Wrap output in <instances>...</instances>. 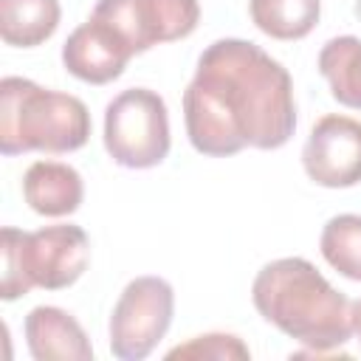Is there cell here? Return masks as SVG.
Instances as JSON below:
<instances>
[{
    "label": "cell",
    "mask_w": 361,
    "mask_h": 361,
    "mask_svg": "<svg viewBox=\"0 0 361 361\" xmlns=\"http://www.w3.org/2000/svg\"><path fill=\"white\" fill-rule=\"evenodd\" d=\"M90 138V113L82 99L42 87L25 76L0 82V152H76Z\"/></svg>",
    "instance_id": "3957f363"
},
{
    "label": "cell",
    "mask_w": 361,
    "mask_h": 361,
    "mask_svg": "<svg viewBox=\"0 0 361 361\" xmlns=\"http://www.w3.org/2000/svg\"><path fill=\"white\" fill-rule=\"evenodd\" d=\"M353 333H355L358 341H361V299L353 302Z\"/></svg>",
    "instance_id": "e0dca14e"
},
{
    "label": "cell",
    "mask_w": 361,
    "mask_h": 361,
    "mask_svg": "<svg viewBox=\"0 0 361 361\" xmlns=\"http://www.w3.org/2000/svg\"><path fill=\"white\" fill-rule=\"evenodd\" d=\"M166 358H203V361H245L251 350L234 333H206L195 336L186 344H178L166 353Z\"/></svg>",
    "instance_id": "2e32d148"
},
{
    "label": "cell",
    "mask_w": 361,
    "mask_h": 361,
    "mask_svg": "<svg viewBox=\"0 0 361 361\" xmlns=\"http://www.w3.org/2000/svg\"><path fill=\"white\" fill-rule=\"evenodd\" d=\"M59 0H0V37L11 48H37L54 37Z\"/></svg>",
    "instance_id": "7c38bea8"
},
{
    "label": "cell",
    "mask_w": 361,
    "mask_h": 361,
    "mask_svg": "<svg viewBox=\"0 0 361 361\" xmlns=\"http://www.w3.org/2000/svg\"><path fill=\"white\" fill-rule=\"evenodd\" d=\"M319 73L324 76L330 96L350 107L361 110V39L353 34L333 37L319 51Z\"/></svg>",
    "instance_id": "4fadbf2b"
},
{
    "label": "cell",
    "mask_w": 361,
    "mask_h": 361,
    "mask_svg": "<svg viewBox=\"0 0 361 361\" xmlns=\"http://www.w3.org/2000/svg\"><path fill=\"white\" fill-rule=\"evenodd\" d=\"M25 344L37 361H90L93 347L82 324L62 307L37 305L25 316Z\"/></svg>",
    "instance_id": "30bf717a"
},
{
    "label": "cell",
    "mask_w": 361,
    "mask_h": 361,
    "mask_svg": "<svg viewBox=\"0 0 361 361\" xmlns=\"http://www.w3.org/2000/svg\"><path fill=\"white\" fill-rule=\"evenodd\" d=\"M251 302L268 324L316 355L333 353L353 338V302L305 257L262 265L251 285Z\"/></svg>",
    "instance_id": "7a4b0ae2"
},
{
    "label": "cell",
    "mask_w": 361,
    "mask_h": 361,
    "mask_svg": "<svg viewBox=\"0 0 361 361\" xmlns=\"http://www.w3.org/2000/svg\"><path fill=\"white\" fill-rule=\"evenodd\" d=\"M355 17L361 20V0H355Z\"/></svg>",
    "instance_id": "ac0fdd59"
},
{
    "label": "cell",
    "mask_w": 361,
    "mask_h": 361,
    "mask_svg": "<svg viewBox=\"0 0 361 361\" xmlns=\"http://www.w3.org/2000/svg\"><path fill=\"white\" fill-rule=\"evenodd\" d=\"M3 302L25 296L31 288L62 290L71 288L90 265V240L82 226L62 223L37 231L6 226L0 231Z\"/></svg>",
    "instance_id": "277c9868"
},
{
    "label": "cell",
    "mask_w": 361,
    "mask_h": 361,
    "mask_svg": "<svg viewBox=\"0 0 361 361\" xmlns=\"http://www.w3.org/2000/svg\"><path fill=\"white\" fill-rule=\"evenodd\" d=\"M183 124L189 144L209 158L237 155L245 147H285L296 130L288 68L248 39H214L197 56L183 90Z\"/></svg>",
    "instance_id": "6da1fadb"
},
{
    "label": "cell",
    "mask_w": 361,
    "mask_h": 361,
    "mask_svg": "<svg viewBox=\"0 0 361 361\" xmlns=\"http://www.w3.org/2000/svg\"><path fill=\"white\" fill-rule=\"evenodd\" d=\"M133 54L96 17H87L79 28H73L62 45L65 71L87 85H107L118 79Z\"/></svg>",
    "instance_id": "9c48e42d"
},
{
    "label": "cell",
    "mask_w": 361,
    "mask_h": 361,
    "mask_svg": "<svg viewBox=\"0 0 361 361\" xmlns=\"http://www.w3.org/2000/svg\"><path fill=\"white\" fill-rule=\"evenodd\" d=\"M305 175L324 189H350L361 183V121L353 116H322L305 147Z\"/></svg>",
    "instance_id": "ba28073f"
},
{
    "label": "cell",
    "mask_w": 361,
    "mask_h": 361,
    "mask_svg": "<svg viewBox=\"0 0 361 361\" xmlns=\"http://www.w3.org/2000/svg\"><path fill=\"white\" fill-rule=\"evenodd\" d=\"M23 197L42 217H68L82 206V175L62 161H34L23 175Z\"/></svg>",
    "instance_id": "8fae6325"
},
{
    "label": "cell",
    "mask_w": 361,
    "mask_h": 361,
    "mask_svg": "<svg viewBox=\"0 0 361 361\" xmlns=\"http://www.w3.org/2000/svg\"><path fill=\"white\" fill-rule=\"evenodd\" d=\"M251 23L271 39H302L307 37L319 17L322 0H248Z\"/></svg>",
    "instance_id": "5bb4252c"
},
{
    "label": "cell",
    "mask_w": 361,
    "mask_h": 361,
    "mask_svg": "<svg viewBox=\"0 0 361 361\" xmlns=\"http://www.w3.org/2000/svg\"><path fill=\"white\" fill-rule=\"evenodd\" d=\"M175 313V290L164 276H135L118 293L110 313V350L121 361L147 358L166 336Z\"/></svg>",
    "instance_id": "8992f818"
},
{
    "label": "cell",
    "mask_w": 361,
    "mask_h": 361,
    "mask_svg": "<svg viewBox=\"0 0 361 361\" xmlns=\"http://www.w3.org/2000/svg\"><path fill=\"white\" fill-rule=\"evenodd\" d=\"M135 56L161 42L189 37L200 20L197 0H99L90 11Z\"/></svg>",
    "instance_id": "52a82bcc"
},
{
    "label": "cell",
    "mask_w": 361,
    "mask_h": 361,
    "mask_svg": "<svg viewBox=\"0 0 361 361\" xmlns=\"http://www.w3.org/2000/svg\"><path fill=\"white\" fill-rule=\"evenodd\" d=\"M319 251L333 271L361 282V214L330 217L322 228Z\"/></svg>",
    "instance_id": "9a60e30c"
},
{
    "label": "cell",
    "mask_w": 361,
    "mask_h": 361,
    "mask_svg": "<svg viewBox=\"0 0 361 361\" xmlns=\"http://www.w3.org/2000/svg\"><path fill=\"white\" fill-rule=\"evenodd\" d=\"M169 110L149 87H127L104 107V149L124 169H152L169 155Z\"/></svg>",
    "instance_id": "5b68a950"
}]
</instances>
